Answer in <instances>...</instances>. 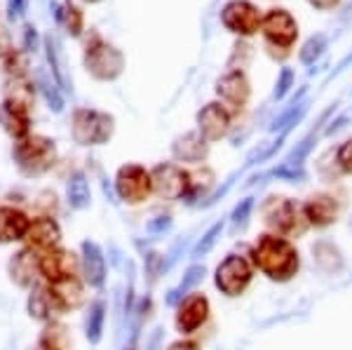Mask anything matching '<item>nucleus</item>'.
<instances>
[{
    "instance_id": "41",
    "label": "nucleus",
    "mask_w": 352,
    "mask_h": 350,
    "mask_svg": "<svg viewBox=\"0 0 352 350\" xmlns=\"http://www.w3.org/2000/svg\"><path fill=\"white\" fill-rule=\"evenodd\" d=\"M292 85H294V71L292 69H282L280 78H277V83H275V94H272V97L285 99L289 94V89H292Z\"/></svg>"
},
{
    "instance_id": "15",
    "label": "nucleus",
    "mask_w": 352,
    "mask_h": 350,
    "mask_svg": "<svg viewBox=\"0 0 352 350\" xmlns=\"http://www.w3.org/2000/svg\"><path fill=\"white\" fill-rule=\"evenodd\" d=\"M197 132L207 141H219L230 132V111L219 101L202 106L197 111Z\"/></svg>"
},
{
    "instance_id": "3",
    "label": "nucleus",
    "mask_w": 352,
    "mask_h": 350,
    "mask_svg": "<svg viewBox=\"0 0 352 350\" xmlns=\"http://www.w3.org/2000/svg\"><path fill=\"white\" fill-rule=\"evenodd\" d=\"M12 157L24 177H43L56 162V144L43 134H28L14 144Z\"/></svg>"
},
{
    "instance_id": "22",
    "label": "nucleus",
    "mask_w": 352,
    "mask_h": 350,
    "mask_svg": "<svg viewBox=\"0 0 352 350\" xmlns=\"http://www.w3.org/2000/svg\"><path fill=\"white\" fill-rule=\"evenodd\" d=\"M0 125H3L5 132L16 141L28 137V129H31L28 109L16 106L12 101H3V104H0Z\"/></svg>"
},
{
    "instance_id": "26",
    "label": "nucleus",
    "mask_w": 352,
    "mask_h": 350,
    "mask_svg": "<svg viewBox=\"0 0 352 350\" xmlns=\"http://www.w3.org/2000/svg\"><path fill=\"white\" fill-rule=\"evenodd\" d=\"M66 195L71 210H87L92 205V190H89V182L85 172H73L66 184Z\"/></svg>"
},
{
    "instance_id": "14",
    "label": "nucleus",
    "mask_w": 352,
    "mask_h": 350,
    "mask_svg": "<svg viewBox=\"0 0 352 350\" xmlns=\"http://www.w3.org/2000/svg\"><path fill=\"white\" fill-rule=\"evenodd\" d=\"M217 94L223 101V106L242 109L249 101V97H252V85H249L247 73L240 69H230L228 73H223L217 83Z\"/></svg>"
},
{
    "instance_id": "4",
    "label": "nucleus",
    "mask_w": 352,
    "mask_h": 350,
    "mask_svg": "<svg viewBox=\"0 0 352 350\" xmlns=\"http://www.w3.org/2000/svg\"><path fill=\"white\" fill-rule=\"evenodd\" d=\"M116 129L113 116L96 109H76L71 118V137L80 146L109 144Z\"/></svg>"
},
{
    "instance_id": "21",
    "label": "nucleus",
    "mask_w": 352,
    "mask_h": 350,
    "mask_svg": "<svg viewBox=\"0 0 352 350\" xmlns=\"http://www.w3.org/2000/svg\"><path fill=\"white\" fill-rule=\"evenodd\" d=\"M31 219L16 207H0V245L19 242L26 238Z\"/></svg>"
},
{
    "instance_id": "19",
    "label": "nucleus",
    "mask_w": 352,
    "mask_h": 350,
    "mask_svg": "<svg viewBox=\"0 0 352 350\" xmlns=\"http://www.w3.org/2000/svg\"><path fill=\"white\" fill-rule=\"evenodd\" d=\"M338 202L333 195L329 193H315L305 200L303 212L305 219H308L310 228H329L338 221Z\"/></svg>"
},
{
    "instance_id": "10",
    "label": "nucleus",
    "mask_w": 352,
    "mask_h": 350,
    "mask_svg": "<svg viewBox=\"0 0 352 350\" xmlns=\"http://www.w3.org/2000/svg\"><path fill=\"white\" fill-rule=\"evenodd\" d=\"M153 177V193L162 200H184L190 186V174L176 162H160L151 172Z\"/></svg>"
},
{
    "instance_id": "18",
    "label": "nucleus",
    "mask_w": 352,
    "mask_h": 350,
    "mask_svg": "<svg viewBox=\"0 0 352 350\" xmlns=\"http://www.w3.org/2000/svg\"><path fill=\"white\" fill-rule=\"evenodd\" d=\"M8 270H10V278L12 282H16L19 287H33L38 285V278H41V254L28 250L24 247L21 252H16L8 263Z\"/></svg>"
},
{
    "instance_id": "46",
    "label": "nucleus",
    "mask_w": 352,
    "mask_h": 350,
    "mask_svg": "<svg viewBox=\"0 0 352 350\" xmlns=\"http://www.w3.org/2000/svg\"><path fill=\"white\" fill-rule=\"evenodd\" d=\"M352 64V52L348 54V56H345V59L343 61H340V64H338V69L336 71H333V73H340V71H343V69H348V66Z\"/></svg>"
},
{
    "instance_id": "38",
    "label": "nucleus",
    "mask_w": 352,
    "mask_h": 350,
    "mask_svg": "<svg viewBox=\"0 0 352 350\" xmlns=\"http://www.w3.org/2000/svg\"><path fill=\"white\" fill-rule=\"evenodd\" d=\"M38 85L43 87L45 99H47L50 109H52L54 113H61V111H64V99H61L59 89H56L54 85L47 80V76H43V73H41V78H38Z\"/></svg>"
},
{
    "instance_id": "6",
    "label": "nucleus",
    "mask_w": 352,
    "mask_h": 350,
    "mask_svg": "<svg viewBox=\"0 0 352 350\" xmlns=\"http://www.w3.org/2000/svg\"><path fill=\"white\" fill-rule=\"evenodd\" d=\"M254 263L249 256H242V254H228L223 261L217 266V273H214V285L221 294L226 296H240L249 289L254 280Z\"/></svg>"
},
{
    "instance_id": "28",
    "label": "nucleus",
    "mask_w": 352,
    "mask_h": 350,
    "mask_svg": "<svg viewBox=\"0 0 352 350\" xmlns=\"http://www.w3.org/2000/svg\"><path fill=\"white\" fill-rule=\"evenodd\" d=\"M104 325H106V301L104 298H96L92 306H89L87 331H85V336H87V341L92 346L101 343V338H104Z\"/></svg>"
},
{
    "instance_id": "27",
    "label": "nucleus",
    "mask_w": 352,
    "mask_h": 350,
    "mask_svg": "<svg viewBox=\"0 0 352 350\" xmlns=\"http://www.w3.org/2000/svg\"><path fill=\"white\" fill-rule=\"evenodd\" d=\"M204 275H207V268L200 266V263H192V266L186 270V275H184V280L179 282V285L174 287V289H169V294H167V306H179V301L184 296H188V292L192 289V287H197L200 282L204 280Z\"/></svg>"
},
{
    "instance_id": "23",
    "label": "nucleus",
    "mask_w": 352,
    "mask_h": 350,
    "mask_svg": "<svg viewBox=\"0 0 352 350\" xmlns=\"http://www.w3.org/2000/svg\"><path fill=\"white\" fill-rule=\"evenodd\" d=\"M312 261L315 266L327 275H336L345 268V259L343 252L338 250V245H333L331 240L322 238L312 245Z\"/></svg>"
},
{
    "instance_id": "35",
    "label": "nucleus",
    "mask_w": 352,
    "mask_h": 350,
    "mask_svg": "<svg viewBox=\"0 0 352 350\" xmlns=\"http://www.w3.org/2000/svg\"><path fill=\"white\" fill-rule=\"evenodd\" d=\"M270 177L280 179V182H289V184H300V182H305V167L300 165V162L285 160L272 169Z\"/></svg>"
},
{
    "instance_id": "33",
    "label": "nucleus",
    "mask_w": 352,
    "mask_h": 350,
    "mask_svg": "<svg viewBox=\"0 0 352 350\" xmlns=\"http://www.w3.org/2000/svg\"><path fill=\"white\" fill-rule=\"evenodd\" d=\"M327 45H329V38L324 36V33H315V36H310L308 41H305L303 47H300V54H298L300 61L312 66L322 54H324Z\"/></svg>"
},
{
    "instance_id": "44",
    "label": "nucleus",
    "mask_w": 352,
    "mask_h": 350,
    "mask_svg": "<svg viewBox=\"0 0 352 350\" xmlns=\"http://www.w3.org/2000/svg\"><path fill=\"white\" fill-rule=\"evenodd\" d=\"M167 350H202V348H200V343H197V341H190V338H181V341H174Z\"/></svg>"
},
{
    "instance_id": "9",
    "label": "nucleus",
    "mask_w": 352,
    "mask_h": 350,
    "mask_svg": "<svg viewBox=\"0 0 352 350\" xmlns=\"http://www.w3.org/2000/svg\"><path fill=\"white\" fill-rule=\"evenodd\" d=\"M221 21H223V26L228 28L230 33L249 38L261 31L263 17H261V10L256 5L249 3V0H230V3H226L223 10H221Z\"/></svg>"
},
{
    "instance_id": "39",
    "label": "nucleus",
    "mask_w": 352,
    "mask_h": 350,
    "mask_svg": "<svg viewBox=\"0 0 352 350\" xmlns=\"http://www.w3.org/2000/svg\"><path fill=\"white\" fill-rule=\"evenodd\" d=\"M172 226H174L172 217H155L146 223V233H148L153 240H157V238H162V235H167L169 230H172Z\"/></svg>"
},
{
    "instance_id": "1",
    "label": "nucleus",
    "mask_w": 352,
    "mask_h": 350,
    "mask_svg": "<svg viewBox=\"0 0 352 350\" xmlns=\"http://www.w3.org/2000/svg\"><path fill=\"white\" fill-rule=\"evenodd\" d=\"M249 259H252L254 268L261 270L272 282L294 280V275L300 268L298 250L294 247V242L275 233L258 235L256 242L252 245Z\"/></svg>"
},
{
    "instance_id": "12",
    "label": "nucleus",
    "mask_w": 352,
    "mask_h": 350,
    "mask_svg": "<svg viewBox=\"0 0 352 350\" xmlns=\"http://www.w3.org/2000/svg\"><path fill=\"white\" fill-rule=\"evenodd\" d=\"M28 315H31L33 320H38V322H56V320L61 318V315L66 313L64 306H61V301L56 298L54 289L45 282V285H36L31 289V294H28Z\"/></svg>"
},
{
    "instance_id": "36",
    "label": "nucleus",
    "mask_w": 352,
    "mask_h": 350,
    "mask_svg": "<svg viewBox=\"0 0 352 350\" xmlns=\"http://www.w3.org/2000/svg\"><path fill=\"white\" fill-rule=\"evenodd\" d=\"M252 212H254V197H244V200L237 202L235 210H232V214H230L232 230L244 228V226H247V221H249V217H252Z\"/></svg>"
},
{
    "instance_id": "34",
    "label": "nucleus",
    "mask_w": 352,
    "mask_h": 350,
    "mask_svg": "<svg viewBox=\"0 0 352 350\" xmlns=\"http://www.w3.org/2000/svg\"><path fill=\"white\" fill-rule=\"evenodd\" d=\"M45 47H47V59H50V66H52V73L56 78V83L61 85L64 89H71V85H68V78L64 73V61H61V52H59V45L52 36L45 38Z\"/></svg>"
},
{
    "instance_id": "40",
    "label": "nucleus",
    "mask_w": 352,
    "mask_h": 350,
    "mask_svg": "<svg viewBox=\"0 0 352 350\" xmlns=\"http://www.w3.org/2000/svg\"><path fill=\"white\" fill-rule=\"evenodd\" d=\"M336 165L340 167V172L352 174V139L343 141L336 151Z\"/></svg>"
},
{
    "instance_id": "30",
    "label": "nucleus",
    "mask_w": 352,
    "mask_h": 350,
    "mask_svg": "<svg viewBox=\"0 0 352 350\" xmlns=\"http://www.w3.org/2000/svg\"><path fill=\"white\" fill-rule=\"evenodd\" d=\"M5 101H12L16 106H24L31 111L33 106V85L24 80V78H10L5 85Z\"/></svg>"
},
{
    "instance_id": "29",
    "label": "nucleus",
    "mask_w": 352,
    "mask_h": 350,
    "mask_svg": "<svg viewBox=\"0 0 352 350\" xmlns=\"http://www.w3.org/2000/svg\"><path fill=\"white\" fill-rule=\"evenodd\" d=\"M54 17H56V21H59V24L66 28V33H71L73 38H78L82 33V26H85L82 12L76 8V5L71 3V0H66V3H61V5H56Z\"/></svg>"
},
{
    "instance_id": "32",
    "label": "nucleus",
    "mask_w": 352,
    "mask_h": 350,
    "mask_svg": "<svg viewBox=\"0 0 352 350\" xmlns=\"http://www.w3.org/2000/svg\"><path fill=\"white\" fill-rule=\"evenodd\" d=\"M223 228H226V219H219L217 223H212L207 228V233L202 235L200 240H197V245L192 247V252H190V256L192 259H202V256H207L209 252L217 247V242L221 238V233H223Z\"/></svg>"
},
{
    "instance_id": "16",
    "label": "nucleus",
    "mask_w": 352,
    "mask_h": 350,
    "mask_svg": "<svg viewBox=\"0 0 352 350\" xmlns=\"http://www.w3.org/2000/svg\"><path fill=\"white\" fill-rule=\"evenodd\" d=\"M80 270L82 282L92 289H101L106 282V256L104 250L94 240H85L80 245Z\"/></svg>"
},
{
    "instance_id": "5",
    "label": "nucleus",
    "mask_w": 352,
    "mask_h": 350,
    "mask_svg": "<svg viewBox=\"0 0 352 350\" xmlns=\"http://www.w3.org/2000/svg\"><path fill=\"white\" fill-rule=\"evenodd\" d=\"M85 69L96 80H116L124 71V54L99 36H92L85 47Z\"/></svg>"
},
{
    "instance_id": "45",
    "label": "nucleus",
    "mask_w": 352,
    "mask_h": 350,
    "mask_svg": "<svg viewBox=\"0 0 352 350\" xmlns=\"http://www.w3.org/2000/svg\"><path fill=\"white\" fill-rule=\"evenodd\" d=\"M308 3H310L315 10H322V12H327V10H333V8H336L340 0H308Z\"/></svg>"
},
{
    "instance_id": "20",
    "label": "nucleus",
    "mask_w": 352,
    "mask_h": 350,
    "mask_svg": "<svg viewBox=\"0 0 352 350\" xmlns=\"http://www.w3.org/2000/svg\"><path fill=\"white\" fill-rule=\"evenodd\" d=\"M172 155H174V160H179V162L200 165L209 155V141L204 139L200 132H186L174 139Z\"/></svg>"
},
{
    "instance_id": "17",
    "label": "nucleus",
    "mask_w": 352,
    "mask_h": 350,
    "mask_svg": "<svg viewBox=\"0 0 352 350\" xmlns=\"http://www.w3.org/2000/svg\"><path fill=\"white\" fill-rule=\"evenodd\" d=\"M78 266L80 263H78L76 254L61 250V247L41 254V278L45 282H59L64 278H71V275H76Z\"/></svg>"
},
{
    "instance_id": "43",
    "label": "nucleus",
    "mask_w": 352,
    "mask_h": 350,
    "mask_svg": "<svg viewBox=\"0 0 352 350\" xmlns=\"http://www.w3.org/2000/svg\"><path fill=\"white\" fill-rule=\"evenodd\" d=\"M26 10V0H8V12H10V19H19Z\"/></svg>"
},
{
    "instance_id": "13",
    "label": "nucleus",
    "mask_w": 352,
    "mask_h": 350,
    "mask_svg": "<svg viewBox=\"0 0 352 350\" xmlns=\"http://www.w3.org/2000/svg\"><path fill=\"white\" fill-rule=\"evenodd\" d=\"M26 247L33 252H52L61 242V226L54 217H38L33 219L26 230Z\"/></svg>"
},
{
    "instance_id": "25",
    "label": "nucleus",
    "mask_w": 352,
    "mask_h": 350,
    "mask_svg": "<svg viewBox=\"0 0 352 350\" xmlns=\"http://www.w3.org/2000/svg\"><path fill=\"white\" fill-rule=\"evenodd\" d=\"M38 350H73V338L66 325L47 322L38 338Z\"/></svg>"
},
{
    "instance_id": "11",
    "label": "nucleus",
    "mask_w": 352,
    "mask_h": 350,
    "mask_svg": "<svg viewBox=\"0 0 352 350\" xmlns=\"http://www.w3.org/2000/svg\"><path fill=\"white\" fill-rule=\"evenodd\" d=\"M209 313H212V303L200 292H192V294L184 296L179 301V306H176V318H174L176 331L184 336L195 334L209 320Z\"/></svg>"
},
{
    "instance_id": "47",
    "label": "nucleus",
    "mask_w": 352,
    "mask_h": 350,
    "mask_svg": "<svg viewBox=\"0 0 352 350\" xmlns=\"http://www.w3.org/2000/svg\"><path fill=\"white\" fill-rule=\"evenodd\" d=\"M85 3H99V0H85Z\"/></svg>"
},
{
    "instance_id": "2",
    "label": "nucleus",
    "mask_w": 352,
    "mask_h": 350,
    "mask_svg": "<svg viewBox=\"0 0 352 350\" xmlns=\"http://www.w3.org/2000/svg\"><path fill=\"white\" fill-rule=\"evenodd\" d=\"M261 214H263V223L268 226L270 233L282 235L287 240L300 238L310 228L303 205H298L292 197H268L261 207Z\"/></svg>"
},
{
    "instance_id": "7",
    "label": "nucleus",
    "mask_w": 352,
    "mask_h": 350,
    "mask_svg": "<svg viewBox=\"0 0 352 350\" xmlns=\"http://www.w3.org/2000/svg\"><path fill=\"white\" fill-rule=\"evenodd\" d=\"M116 195L127 205H141L153 195V177L146 167L127 162L116 174Z\"/></svg>"
},
{
    "instance_id": "31",
    "label": "nucleus",
    "mask_w": 352,
    "mask_h": 350,
    "mask_svg": "<svg viewBox=\"0 0 352 350\" xmlns=\"http://www.w3.org/2000/svg\"><path fill=\"white\" fill-rule=\"evenodd\" d=\"M214 186V172L209 167H202L197 172L190 174V186H188V193H186L184 200L188 205H195V200H200V195H207L209 188Z\"/></svg>"
},
{
    "instance_id": "42",
    "label": "nucleus",
    "mask_w": 352,
    "mask_h": 350,
    "mask_svg": "<svg viewBox=\"0 0 352 350\" xmlns=\"http://www.w3.org/2000/svg\"><path fill=\"white\" fill-rule=\"evenodd\" d=\"M146 266H148V278L151 282L157 278V275L162 273L164 268H167V263H164V256L157 252H148L146 254Z\"/></svg>"
},
{
    "instance_id": "8",
    "label": "nucleus",
    "mask_w": 352,
    "mask_h": 350,
    "mask_svg": "<svg viewBox=\"0 0 352 350\" xmlns=\"http://www.w3.org/2000/svg\"><path fill=\"white\" fill-rule=\"evenodd\" d=\"M261 31H263L270 47H280L285 54H289V47H292L298 38L296 19L292 17V12H287V10H282V8L268 10V14L261 21Z\"/></svg>"
},
{
    "instance_id": "37",
    "label": "nucleus",
    "mask_w": 352,
    "mask_h": 350,
    "mask_svg": "<svg viewBox=\"0 0 352 350\" xmlns=\"http://www.w3.org/2000/svg\"><path fill=\"white\" fill-rule=\"evenodd\" d=\"M146 313H148V298H144V301H141V306H139V310H136V320H134L132 329H129V341H127V346H124V350H139L141 325H144Z\"/></svg>"
},
{
    "instance_id": "24",
    "label": "nucleus",
    "mask_w": 352,
    "mask_h": 350,
    "mask_svg": "<svg viewBox=\"0 0 352 350\" xmlns=\"http://www.w3.org/2000/svg\"><path fill=\"white\" fill-rule=\"evenodd\" d=\"M54 289L56 298L61 301V306L68 313V310H76L85 303V282L78 278V275H71V278H64L59 282H47Z\"/></svg>"
}]
</instances>
